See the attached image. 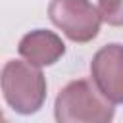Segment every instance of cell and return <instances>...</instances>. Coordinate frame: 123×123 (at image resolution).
Listing matches in <instances>:
<instances>
[{"mask_svg":"<svg viewBox=\"0 0 123 123\" xmlns=\"http://www.w3.org/2000/svg\"><path fill=\"white\" fill-rule=\"evenodd\" d=\"M54 113L60 123H108L113 119V106L96 83L77 79L58 92Z\"/></svg>","mask_w":123,"mask_h":123,"instance_id":"cell-1","label":"cell"},{"mask_svg":"<svg viewBox=\"0 0 123 123\" xmlns=\"http://www.w3.org/2000/svg\"><path fill=\"white\" fill-rule=\"evenodd\" d=\"M2 92L10 108L29 115L38 111L46 100V79L37 65L10 60L2 67Z\"/></svg>","mask_w":123,"mask_h":123,"instance_id":"cell-2","label":"cell"},{"mask_svg":"<svg viewBox=\"0 0 123 123\" xmlns=\"http://www.w3.org/2000/svg\"><path fill=\"white\" fill-rule=\"evenodd\" d=\"M48 15L50 21L73 42H90L100 31V10L88 0H52Z\"/></svg>","mask_w":123,"mask_h":123,"instance_id":"cell-3","label":"cell"},{"mask_svg":"<svg viewBox=\"0 0 123 123\" xmlns=\"http://www.w3.org/2000/svg\"><path fill=\"white\" fill-rule=\"evenodd\" d=\"M92 81L111 104H123V46H102L90 62Z\"/></svg>","mask_w":123,"mask_h":123,"instance_id":"cell-4","label":"cell"},{"mask_svg":"<svg viewBox=\"0 0 123 123\" xmlns=\"http://www.w3.org/2000/svg\"><path fill=\"white\" fill-rule=\"evenodd\" d=\"M17 50L29 63L37 67H44L56 63L65 54V44L56 33L46 29H37L27 33L19 40Z\"/></svg>","mask_w":123,"mask_h":123,"instance_id":"cell-5","label":"cell"},{"mask_svg":"<svg viewBox=\"0 0 123 123\" xmlns=\"http://www.w3.org/2000/svg\"><path fill=\"white\" fill-rule=\"evenodd\" d=\"M98 10L108 25L123 27V0H98Z\"/></svg>","mask_w":123,"mask_h":123,"instance_id":"cell-6","label":"cell"}]
</instances>
